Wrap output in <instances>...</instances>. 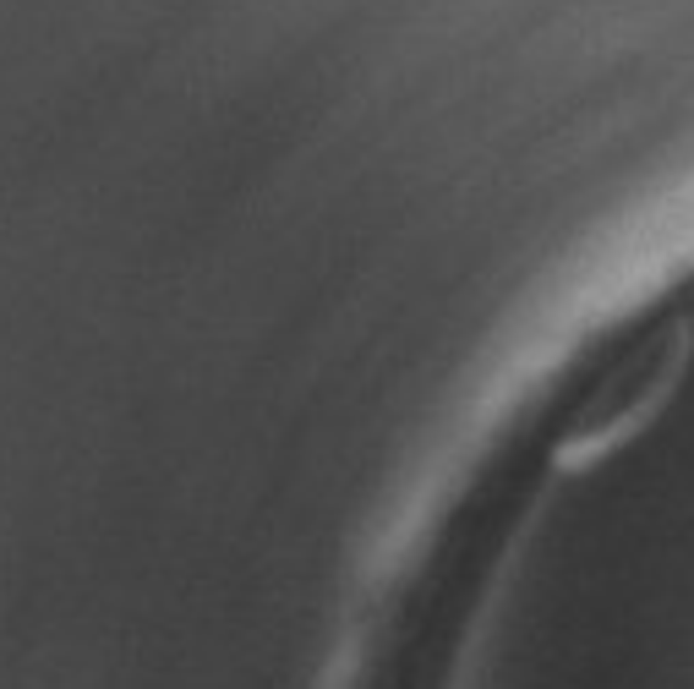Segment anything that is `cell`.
<instances>
[{"label": "cell", "mask_w": 694, "mask_h": 689, "mask_svg": "<svg viewBox=\"0 0 694 689\" xmlns=\"http://www.w3.org/2000/svg\"><path fill=\"white\" fill-rule=\"evenodd\" d=\"M574 481H580V476H574ZM580 487H591V481H580ZM591 492H596V487H591ZM602 498H607V492H602ZM607 503H618V498H607ZM618 509H623V503H618ZM629 515H634V509H629ZM640 520H645V515H640ZM651 526H656V520H651ZM662 531H667V526H662ZM678 536V531H673ZM684 541H689V536H684Z\"/></svg>", "instance_id": "6da1fadb"}]
</instances>
